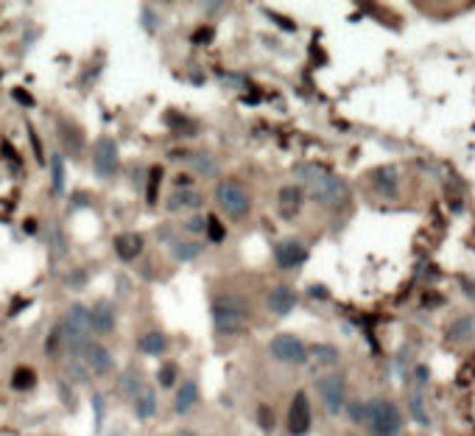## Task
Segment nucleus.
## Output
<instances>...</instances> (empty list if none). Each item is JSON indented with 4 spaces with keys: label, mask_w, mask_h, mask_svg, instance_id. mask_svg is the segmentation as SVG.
Instances as JSON below:
<instances>
[{
    "label": "nucleus",
    "mask_w": 475,
    "mask_h": 436,
    "mask_svg": "<svg viewBox=\"0 0 475 436\" xmlns=\"http://www.w3.org/2000/svg\"><path fill=\"white\" fill-rule=\"evenodd\" d=\"M79 355H81L87 372L95 375V377H106V375L115 372V358H112V353H109L104 344H98V341H87V344L79 350Z\"/></svg>",
    "instance_id": "9"
},
{
    "label": "nucleus",
    "mask_w": 475,
    "mask_h": 436,
    "mask_svg": "<svg viewBox=\"0 0 475 436\" xmlns=\"http://www.w3.org/2000/svg\"><path fill=\"white\" fill-rule=\"evenodd\" d=\"M87 367H84V361H81V355L79 353H70V358H67V377H73L76 383H87Z\"/></svg>",
    "instance_id": "28"
},
{
    "label": "nucleus",
    "mask_w": 475,
    "mask_h": 436,
    "mask_svg": "<svg viewBox=\"0 0 475 436\" xmlns=\"http://www.w3.org/2000/svg\"><path fill=\"white\" fill-rule=\"evenodd\" d=\"M51 240H48V246L56 252V255H64L67 252V243H64V235L59 233V227H51Z\"/></svg>",
    "instance_id": "34"
},
{
    "label": "nucleus",
    "mask_w": 475,
    "mask_h": 436,
    "mask_svg": "<svg viewBox=\"0 0 475 436\" xmlns=\"http://www.w3.org/2000/svg\"><path fill=\"white\" fill-rule=\"evenodd\" d=\"M59 137H62V146L67 154H79L81 148H84V134H81V129L79 126H73V123H59Z\"/></svg>",
    "instance_id": "22"
},
{
    "label": "nucleus",
    "mask_w": 475,
    "mask_h": 436,
    "mask_svg": "<svg viewBox=\"0 0 475 436\" xmlns=\"http://www.w3.org/2000/svg\"><path fill=\"white\" fill-rule=\"evenodd\" d=\"M121 389H124V395L126 397H137L146 386H143V375H140V369H126L124 375H121Z\"/></svg>",
    "instance_id": "25"
},
{
    "label": "nucleus",
    "mask_w": 475,
    "mask_h": 436,
    "mask_svg": "<svg viewBox=\"0 0 475 436\" xmlns=\"http://www.w3.org/2000/svg\"><path fill=\"white\" fill-rule=\"evenodd\" d=\"M93 408H95V428L101 431V425H104V400H101V395H93Z\"/></svg>",
    "instance_id": "36"
},
{
    "label": "nucleus",
    "mask_w": 475,
    "mask_h": 436,
    "mask_svg": "<svg viewBox=\"0 0 475 436\" xmlns=\"http://www.w3.org/2000/svg\"><path fill=\"white\" fill-rule=\"evenodd\" d=\"M159 182H162V168H151V173H149V204H157Z\"/></svg>",
    "instance_id": "33"
},
{
    "label": "nucleus",
    "mask_w": 475,
    "mask_h": 436,
    "mask_svg": "<svg viewBox=\"0 0 475 436\" xmlns=\"http://www.w3.org/2000/svg\"><path fill=\"white\" fill-rule=\"evenodd\" d=\"M193 42L196 45H207V42H213V29H201V31L193 34Z\"/></svg>",
    "instance_id": "38"
},
{
    "label": "nucleus",
    "mask_w": 475,
    "mask_h": 436,
    "mask_svg": "<svg viewBox=\"0 0 475 436\" xmlns=\"http://www.w3.org/2000/svg\"><path fill=\"white\" fill-rule=\"evenodd\" d=\"M269 353L280 364H305L308 361V347L302 344V338H296V335L291 333L274 335L269 341Z\"/></svg>",
    "instance_id": "8"
},
{
    "label": "nucleus",
    "mask_w": 475,
    "mask_h": 436,
    "mask_svg": "<svg viewBox=\"0 0 475 436\" xmlns=\"http://www.w3.org/2000/svg\"><path fill=\"white\" fill-rule=\"evenodd\" d=\"M364 425L369 428L372 436H400L403 420H400V411H397L394 402L386 400V397H375V400L366 402Z\"/></svg>",
    "instance_id": "4"
},
{
    "label": "nucleus",
    "mask_w": 475,
    "mask_h": 436,
    "mask_svg": "<svg viewBox=\"0 0 475 436\" xmlns=\"http://www.w3.org/2000/svg\"><path fill=\"white\" fill-rule=\"evenodd\" d=\"M294 176L299 179L302 191H308V196L324 207H341L347 201L344 182L324 168L314 166V163H302V166L294 168Z\"/></svg>",
    "instance_id": "1"
},
{
    "label": "nucleus",
    "mask_w": 475,
    "mask_h": 436,
    "mask_svg": "<svg viewBox=\"0 0 475 436\" xmlns=\"http://www.w3.org/2000/svg\"><path fill=\"white\" fill-rule=\"evenodd\" d=\"M176 436H199V434H196V431H188V428H185V431H179Z\"/></svg>",
    "instance_id": "43"
},
{
    "label": "nucleus",
    "mask_w": 475,
    "mask_h": 436,
    "mask_svg": "<svg viewBox=\"0 0 475 436\" xmlns=\"http://www.w3.org/2000/svg\"><path fill=\"white\" fill-rule=\"evenodd\" d=\"M188 166L196 176H207L210 179V176L219 173V163H216V157L210 151H193L188 157Z\"/></svg>",
    "instance_id": "19"
},
{
    "label": "nucleus",
    "mask_w": 475,
    "mask_h": 436,
    "mask_svg": "<svg viewBox=\"0 0 475 436\" xmlns=\"http://www.w3.org/2000/svg\"><path fill=\"white\" fill-rule=\"evenodd\" d=\"M347 411H349V420H352V422H358V425L366 420V402H352Z\"/></svg>",
    "instance_id": "35"
},
{
    "label": "nucleus",
    "mask_w": 475,
    "mask_h": 436,
    "mask_svg": "<svg viewBox=\"0 0 475 436\" xmlns=\"http://www.w3.org/2000/svg\"><path fill=\"white\" fill-rule=\"evenodd\" d=\"M11 386H14V389H31L34 372L29 367H20L17 372H14V377H11Z\"/></svg>",
    "instance_id": "30"
},
{
    "label": "nucleus",
    "mask_w": 475,
    "mask_h": 436,
    "mask_svg": "<svg viewBox=\"0 0 475 436\" xmlns=\"http://www.w3.org/2000/svg\"><path fill=\"white\" fill-rule=\"evenodd\" d=\"M409 408H411L414 420H416L419 425H428V411H425V402H422L419 395H414L411 400H409Z\"/></svg>",
    "instance_id": "32"
},
{
    "label": "nucleus",
    "mask_w": 475,
    "mask_h": 436,
    "mask_svg": "<svg viewBox=\"0 0 475 436\" xmlns=\"http://www.w3.org/2000/svg\"><path fill=\"white\" fill-rule=\"evenodd\" d=\"M302 204H305V191L296 188V185L283 188L280 196H277V207H280V216H283V218H294V216L302 210Z\"/></svg>",
    "instance_id": "15"
},
{
    "label": "nucleus",
    "mask_w": 475,
    "mask_h": 436,
    "mask_svg": "<svg viewBox=\"0 0 475 436\" xmlns=\"http://www.w3.org/2000/svg\"><path fill=\"white\" fill-rule=\"evenodd\" d=\"M176 372H179V369H176V364H165V367L157 372L159 386H162V389H171V386L176 383Z\"/></svg>",
    "instance_id": "31"
},
{
    "label": "nucleus",
    "mask_w": 475,
    "mask_h": 436,
    "mask_svg": "<svg viewBox=\"0 0 475 436\" xmlns=\"http://www.w3.org/2000/svg\"><path fill=\"white\" fill-rule=\"evenodd\" d=\"M56 333L59 338L64 341V347L70 350V353H79L87 341H90V308H84V305H70L67 310H64L62 316V325L56 328Z\"/></svg>",
    "instance_id": "3"
},
{
    "label": "nucleus",
    "mask_w": 475,
    "mask_h": 436,
    "mask_svg": "<svg viewBox=\"0 0 475 436\" xmlns=\"http://www.w3.org/2000/svg\"><path fill=\"white\" fill-rule=\"evenodd\" d=\"M375 188H378L380 193H386V196H394V191H397V173L391 168H380L378 173H375Z\"/></svg>",
    "instance_id": "26"
},
{
    "label": "nucleus",
    "mask_w": 475,
    "mask_h": 436,
    "mask_svg": "<svg viewBox=\"0 0 475 436\" xmlns=\"http://www.w3.org/2000/svg\"><path fill=\"white\" fill-rule=\"evenodd\" d=\"M157 414V395H154V389H143L137 397H134V417L137 420H151Z\"/></svg>",
    "instance_id": "23"
},
{
    "label": "nucleus",
    "mask_w": 475,
    "mask_h": 436,
    "mask_svg": "<svg viewBox=\"0 0 475 436\" xmlns=\"http://www.w3.org/2000/svg\"><path fill=\"white\" fill-rule=\"evenodd\" d=\"M143 246H146V240H143V235H137V233H124L115 238V252H118V258L126 260V263L140 258Z\"/></svg>",
    "instance_id": "16"
},
{
    "label": "nucleus",
    "mask_w": 475,
    "mask_h": 436,
    "mask_svg": "<svg viewBox=\"0 0 475 436\" xmlns=\"http://www.w3.org/2000/svg\"><path fill=\"white\" fill-rule=\"evenodd\" d=\"M274 258H277V266L280 268H299L308 260V249L299 238H283L277 246H274Z\"/></svg>",
    "instance_id": "12"
},
{
    "label": "nucleus",
    "mask_w": 475,
    "mask_h": 436,
    "mask_svg": "<svg viewBox=\"0 0 475 436\" xmlns=\"http://www.w3.org/2000/svg\"><path fill=\"white\" fill-rule=\"evenodd\" d=\"M470 338H475V316H461V319H456L450 325V341L464 344Z\"/></svg>",
    "instance_id": "24"
},
{
    "label": "nucleus",
    "mask_w": 475,
    "mask_h": 436,
    "mask_svg": "<svg viewBox=\"0 0 475 436\" xmlns=\"http://www.w3.org/2000/svg\"><path fill=\"white\" fill-rule=\"evenodd\" d=\"M213 322L221 335H241L249 325V308L235 294H221L213 300Z\"/></svg>",
    "instance_id": "2"
},
{
    "label": "nucleus",
    "mask_w": 475,
    "mask_h": 436,
    "mask_svg": "<svg viewBox=\"0 0 475 436\" xmlns=\"http://www.w3.org/2000/svg\"><path fill=\"white\" fill-rule=\"evenodd\" d=\"M339 350L333 347V344H314V347H308V361L305 364H311L314 372H321V369H333L339 364Z\"/></svg>",
    "instance_id": "14"
},
{
    "label": "nucleus",
    "mask_w": 475,
    "mask_h": 436,
    "mask_svg": "<svg viewBox=\"0 0 475 436\" xmlns=\"http://www.w3.org/2000/svg\"><path fill=\"white\" fill-rule=\"evenodd\" d=\"M137 347H140V353H143V355L157 358V355H165V350H168V338L159 333V330H149V333L140 335Z\"/></svg>",
    "instance_id": "20"
},
{
    "label": "nucleus",
    "mask_w": 475,
    "mask_h": 436,
    "mask_svg": "<svg viewBox=\"0 0 475 436\" xmlns=\"http://www.w3.org/2000/svg\"><path fill=\"white\" fill-rule=\"evenodd\" d=\"M51 182H54V191L62 193L64 191V160L59 154L51 157Z\"/></svg>",
    "instance_id": "29"
},
{
    "label": "nucleus",
    "mask_w": 475,
    "mask_h": 436,
    "mask_svg": "<svg viewBox=\"0 0 475 436\" xmlns=\"http://www.w3.org/2000/svg\"><path fill=\"white\" fill-rule=\"evenodd\" d=\"M196 402H199V383L196 380H182V386L176 389V397H174V411L182 417Z\"/></svg>",
    "instance_id": "18"
},
{
    "label": "nucleus",
    "mask_w": 475,
    "mask_h": 436,
    "mask_svg": "<svg viewBox=\"0 0 475 436\" xmlns=\"http://www.w3.org/2000/svg\"><path fill=\"white\" fill-rule=\"evenodd\" d=\"M288 431L291 436H305L311 431V402L305 392H296L288 408Z\"/></svg>",
    "instance_id": "11"
},
{
    "label": "nucleus",
    "mask_w": 475,
    "mask_h": 436,
    "mask_svg": "<svg viewBox=\"0 0 475 436\" xmlns=\"http://www.w3.org/2000/svg\"><path fill=\"white\" fill-rule=\"evenodd\" d=\"M266 308L271 316H288L294 308H296V291L291 285H277L269 291L266 297Z\"/></svg>",
    "instance_id": "13"
},
{
    "label": "nucleus",
    "mask_w": 475,
    "mask_h": 436,
    "mask_svg": "<svg viewBox=\"0 0 475 436\" xmlns=\"http://www.w3.org/2000/svg\"><path fill=\"white\" fill-rule=\"evenodd\" d=\"M11 96H14V98L20 101V103H26V106H34V98H31V96H29V93H23V90H14Z\"/></svg>",
    "instance_id": "41"
},
{
    "label": "nucleus",
    "mask_w": 475,
    "mask_h": 436,
    "mask_svg": "<svg viewBox=\"0 0 475 436\" xmlns=\"http://www.w3.org/2000/svg\"><path fill=\"white\" fill-rule=\"evenodd\" d=\"M260 425H263V431H271V428H274V417L269 414V408H266V405L260 408Z\"/></svg>",
    "instance_id": "39"
},
{
    "label": "nucleus",
    "mask_w": 475,
    "mask_h": 436,
    "mask_svg": "<svg viewBox=\"0 0 475 436\" xmlns=\"http://www.w3.org/2000/svg\"><path fill=\"white\" fill-rule=\"evenodd\" d=\"M271 20H274V23H280V26H283V29H288V31H294V29H296L294 23H288V20H283V14H271Z\"/></svg>",
    "instance_id": "42"
},
{
    "label": "nucleus",
    "mask_w": 475,
    "mask_h": 436,
    "mask_svg": "<svg viewBox=\"0 0 475 436\" xmlns=\"http://www.w3.org/2000/svg\"><path fill=\"white\" fill-rule=\"evenodd\" d=\"M216 201H219V207L224 213L229 218H235V221L244 218L249 213V207H252V199H249L246 188L241 182H235V179H221L216 185Z\"/></svg>",
    "instance_id": "5"
},
{
    "label": "nucleus",
    "mask_w": 475,
    "mask_h": 436,
    "mask_svg": "<svg viewBox=\"0 0 475 436\" xmlns=\"http://www.w3.org/2000/svg\"><path fill=\"white\" fill-rule=\"evenodd\" d=\"M201 204H204V196H201L199 191H193V188H179V191L171 193L168 210H171V213H179V210H196V207H201Z\"/></svg>",
    "instance_id": "17"
},
{
    "label": "nucleus",
    "mask_w": 475,
    "mask_h": 436,
    "mask_svg": "<svg viewBox=\"0 0 475 436\" xmlns=\"http://www.w3.org/2000/svg\"><path fill=\"white\" fill-rule=\"evenodd\" d=\"M143 26L149 31H154V14H151V9H143Z\"/></svg>",
    "instance_id": "40"
},
{
    "label": "nucleus",
    "mask_w": 475,
    "mask_h": 436,
    "mask_svg": "<svg viewBox=\"0 0 475 436\" xmlns=\"http://www.w3.org/2000/svg\"><path fill=\"white\" fill-rule=\"evenodd\" d=\"M316 392L324 411L336 417L347 402V380L341 372H324L321 377H316Z\"/></svg>",
    "instance_id": "6"
},
{
    "label": "nucleus",
    "mask_w": 475,
    "mask_h": 436,
    "mask_svg": "<svg viewBox=\"0 0 475 436\" xmlns=\"http://www.w3.org/2000/svg\"><path fill=\"white\" fill-rule=\"evenodd\" d=\"M204 233H207L210 243H224L226 240V230H224L219 216H204Z\"/></svg>",
    "instance_id": "27"
},
{
    "label": "nucleus",
    "mask_w": 475,
    "mask_h": 436,
    "mask_svg": "<svg viewBox=\"0 0 475 436\" xmlns=\"http://www.w3.org/2000/svg\"><path fill=\"white\" fill-rule=\"evenodd\" d=\"M115 325H118V310H115V302L112 300H98L90 308V333L98 335H109L115 333Z\"/></svg>",
    "instance_id": "10"
},
{
    "label": "nucleus",
    "mask_w": 475,
    "mask_h": 436,
    "mask_svg": "<svg viewBox=\"0 0 475 436\" xmlns=\"http://www.w3.org/2000/svg\"><path fill=\"white\" fill-rule=\"evenodd\" d=\"M185 230L188 233H204V216H190L185 221Z\"/></svg>",
    "instance_id": "37"
},
{
    "label": "nucleus",
    "mask_w": 475,
    "mask_h": 436,
    "mask_svg": "<svg viewBox=\"0 0 475 436\" xmlns=\"http://www.w3.org/2000/svg\"><path fill=\"white\" fill-rule=\"evenodd\" d=\"M201 252H204V246H201L199 240H174V243H171V258H174L176 263H190V260H196Z\"/></svg>",
    "instance_id": "21"
},
{
    "label": "nucleus",
    "mask_w": 475,
    "mask_h": 436,
    "mask_svg": "<svg viewBox=\"0 0 475 436\" xmlns=\"http://www.w3.org/2000/svg\"><path fill=\"white\" fill-rule=\"evenodd\" d=\"M118 163H121V151H118L115 137L101 134L93 143V168L98 179H112L118 171Z\"/></svg>",
    "instance_id": "7"
}]
</instances>
